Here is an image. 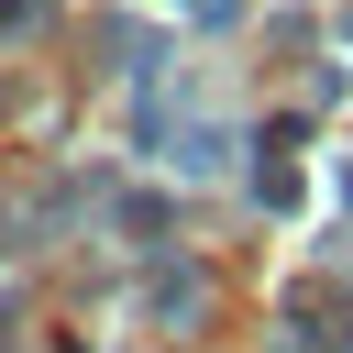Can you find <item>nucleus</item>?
Returning a JSON list of instances; mask_svg holds the SVG:
<instances>
[{
  "mask_svg": "<svg viewBox=\"0 0 353 353\" xmlns=\"http://www.w3.org/2000/svg\"><path fill=\"white\" fill-rule=\"evenodd\" d=\"M176 11H199V22H232V11H243V0H176Z\"/></svg>",
  "mask_w": 353,
  "mask_h": 353,
  "instance_id": "f03ea898",
  "label": "nucleus"
},
{
  "mask_svg": "<svg viewBox=\"0 0 353 353\" xmlns=\"http://www.w3.org/2000/svg\"><path fill=\"white\" fill-rule=\"evenodd\" d=\"M276 342H298V353H342V298L331 287H287V331Z\"/></svg>",
  "mask_w": 353,
  "mask_h": 353,
  "instance_id": "f257e3e1",
  "label": "nucleus"
}]
</instances>
